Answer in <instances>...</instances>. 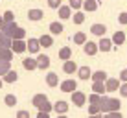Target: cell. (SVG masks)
I'll return each mask as SVG.
<instances>
[{"label":"cell","mask_w":127,"mask_h":118,"mask_svg":"<svg viewBox=\"0 0 127 118\" xmlns=\"http://www.w3.org/2000/svg\"><path fill=\"white\" fill-rule=\"evenodd\" d=\"M122 103L120 100L116 98H109V96H101V102H99V109H101V115H107V113H112V111H120Z\"/></svg>","instance_id":"obj_1"},{"label":"cell","mask_w":127,"mask_h":118,"mask_svg":"<svg viewBox=\"0 0 127 118\" xmlns=\"http://www.w3.org/2000/svg\"><path fill=\"white\" fill-rule=\"evenodd\" d=\"M70 96H72V103H74L76 107H83V105L87 103V94L83 92V90H77V89H76Z\"/></svg>","instance_id":"obj_2"},{"label":"cell","mask_w":127,"mask_h":118,"mask_svg":"<svg viewBox=\"0 0 127 118\" xmlns=\"http://www.w3.org/2000/svg\"><path fill=\"white\" fill-rule=\"evenodd\" d=\"M37 70H48L50 68V65H52V61H50V57L48 55H44V54H37Z\"/></svg>","instance_id":"obj_3"},{"label":"cell","mask_w":127,"mask_h":118,"mask_svg":"<svg viewBox=\"0 0 127 118\" xmlns=\"http://www.w3.org/2000/svg\"><path fill=\"white\" fill-rule=\"evenodd\" d=\"M26 52H30V54L37 55L39 52H41V44H39V39L30 37V41H26Z\"/></svg>","instance_id":"obj_4"},{"label":"cell","mask_w":127,"mask_h":118,"mask_svg":"<svg viewBox=\"0 0 127 118\" xmlns=\"http://www.w3.org/2000/svg\"><path fill=\"white\" fill-rule=\"evenodd\" d=\"M59 89L63 90V92H70V94H72L74 90L77 89V81L76 79H64V81L59 83Z\"/></svg>","instance_id":"obj_5"},{"label":"cell","mask_w":127,"mask_h":118,"mask_svg":"<svg viewBox=\"0 0 127 118\" xmlns=\"http://www.w3.org/2000/svg\"><path fill=\"white\" fill-rule=\"evenodd\" d=\"M122 81L118 79V78H107L105 79V89H107V92H114V90L120 89Z\"/></svg>","instance_id":"obj_6"},{"label":"cell","mask_w":127,"mask_h":118,"mask_svg":"<svg viewBox=\"0 0 127 118\" xmlns=\"http://www.w3.org/2000/svg\"><path fill=\"white\" fill-rule=\"evenodd\" d=\"M11 50H13V54H24L26 52V41L24 39H13Z\"/></svg>","instance_id":"obj_7"},{"label":"cell","mask_w":127,"mask_h":118,"mask_svg":"<svg viewBox=\"0 0 127 118\" xmlns=\"http://www.w3.org/2000/svg\"><path fill=\"white\" fill-rule=\"evenodd\" d=\"M42 19H44V11L39 9V7H33V9L28 11V20H32V22H39Z\"/></svg>","instance_id":"obj_8"},{"label":"cell","mask_w":127,"mask_h":118,"mask_svg":"<svg viewBox=\"0 0 127 118\" xmlns=\"http://www.w3.org/2000/svg\"><path fill=\"white\" fill-rule=\"evenodd\" d=\"M112 41L111 39H105V37H101L99 39V42H98V52H103V54H107V52H111L112 50Z\"/></svg>","instance_id":"obj_9"},{"label":"cell","mask_w":127,"mask_h":118,"mask_svg":"<svg viewBox=\"0 0 127 118\" xmlns=\"http://www.w3.org/2000/svg\"><path fill=\"white\" fill-rule=\"evenodd\" d=\"M83 52H85L87 55H96V54H98V42L87 41L85 44H83Z\"/></svg>","instance_id":"obj_10"},{"label":"cell","mask_w":127,"mask_h":118,"mask_svg":"<svg viewBox=\"0 0 127 118\" xmlns=\"http://www.w3.org/2000/svg\"><path fill=\"white\" fill-rule=\"evenodd\" d=\"M77 68H79V67L76 65V61H72V59L63 61V72H64V74H76Z\"/></svg>","instance_id":"obj_11"},{"label":"cell","mask_w":127,"mask_h":118,"mask_svg":"<svg viewBox=\"0 0 127 118\" xmlns=\"http://www.w3.org/2000/svg\"><path fill=\"white\" fill-rule=\"evenodd\" d=\"M68 109H70V105H68L66 102H64V100H59V102H55V103H54V111L57 113V115H66Z\"/></svg>","instance_id":"obj_12"},{"label":"cell","mask_w":127,"mask_h":118,"mask_svg":"<svg viewBox=\"0 0 127 118\" xmlns=\"http://www.w3.org/2000/svg\"><path fill=\"white\" fill-rule=\"evenodd\" d=\"M39 44H41V48H52L54 46V35H50V33L41 35L39 37Z\"/></svg>","instance_id":"obj_13"},{"label":"cell","mask_w":127,"mask_h":118,"mask_svg":"<svg viewBox=\"0 0 127 118\" xmlns=\"http://www.w3.org/2000/svg\"><path fill=\"white\" fill-rule=\"evenodd\" d=\"M81 7L87 13H92V11H96L99 7V0H83V6Z\"/></svg>","instance_id":"obj_14"},{"label":"cell","mask_w":127,"mask_h":118,"mask_svg":"<svg viewBox=\"0 0 127 118\" xmlns=\"http://www.w3.org/2000/svg\"><path fill=\"white\" fill-rule=\"evenodd\" d=\"M57 13H59V19L61 20H68L70 17H72V9H70V6H61L57 7Z\"/></svg>","instance_id":"obj_15"},{"label":"cell","mask_w":127,"mask_h":118,"mask_svg":"<svg viewBox=\"0 0 127 118\" xmlns=\"http://www.w3.org/2000/svg\"><path fill=\"white\" fill-rule=\"evenodd\" d=\"M2 81L4 83H17V81H19V74H17V70H13V68H11V70H7L2 76Z\"/></svg>","instance_id":"obj_16"},{"label":"cell","mask_w":127,"mask_h":118,"mask_svg":"<svg viewBox=\"0 0 127 118\" xmlns=\"http://www.w3.org/2000/svg\"><path fill=\"white\" fill-rule=\"evenodd\" d=\"M48 30H50V35H61L64 28H63V24H61L59 20H54V22H50Z\"/></svg>","instance_id":"obj_17"},{"label":"cell","mask_w":127,"mask_h":118,"mask_svg":"<svg viewBox=\"0 0 127 118\" xmlns=\"http://www.w3.org/2000/svg\"><path fill=\"white\" fill-rule=\"evenodd\" d=\"M13 57H15V54H13L11 48H0V61H7V63H11Z\"/></svg>","instance_id":"obj_18"},{"label":"cell","mask_w":127,"mask_h":118,"mask_svg":"<svg viewBox=\"0 0 127 118\" xmlns=\"http://www.w3.org/2000/svg\"><path fill=\"white\" fill-rule=\"evenodd\" d=\"M46 85L52 87V89H54V87H57V85H59V76H57L55 72H48V74H46Z\"/></svg>","instance_id":"obj_19"},{"label":"cell","mask_w":127,"mask_h":118,"mask_svg":"<svg viewBox=\"0 0 127 118\" xmlns=\"http://www.w3.org/2000/svg\"><path fill=\"white\" fill-rule=\"evenodd\" d=\"M22 67H24V70H37V59H33V57H26L22 59Z\"/></svg>","instance_id":"obj_20"},{"label":"cell","mask_w":127,"mask_h":118,"mask_svg":"<svg viewBox=\"0 0 127 118\" xmlns=\"http://www.w3.org/2000/svg\"><path fill=\"white\" fill-rule=\"evenodd\" d=\"M90 32H92L94 33V35H98V37H103L105 35V32H107V26H105V24H92V26H90Z\"/></svg>","instance_id":"obj_21"},{"label":"cell","mask_w":127,"mask_h":118,"mask_svg":"<svg viewBox=\"0 0 127 118\" xmlns=\"http://www.w3.org/2000/svg\"><path fill=\"white\" fill-rule=\"evenodd\" d=\"M77 76H79V79H83V81H87L90 76H92V70H90V67H79L77 68Z\"/></svg>","instance_id":"obj_22"},{"label":"cell","mask_w":127,"mask_h":118,"mask_svg":"<svg viewBox=\"0 0 127 118\" xmlns=\"http://www.w3.org/2000/svg\"><path fill=\"white\" fill-rule=\"evenodd\" d=\"M112 44H116V46H120V44H124L125 42V33L122 32V30H118V32L114 33V35H112Z\"/></svg>","instance_id":"obj_23"},{"label":"cell","mask_w":127,"mask_h":118,"mask_svg":"<svg viewBox=\"0 0 127 118\" xmlns=\"http://www.w3.org/2000/svg\"><path fill=\"white\" fill-rule=\"evenodd\" d=\"M92 92L103 96L105 92H107V89H105V83H103V81H92Z\"/></svg>","instance_id":"obj_24"},{"label":"cell","mask_w":127,"mask_h":118,"mask_svg":"<svg viewBox=\"0 0 127 118\" xmlns=\"http://www.w3.org/2000/svg\"><path fill=\"white\" fill-rule=\"evenodd\" d=\"M59 59H63V61L72 59V48H70V46H63L59 50Z\"/></svg>","instance_id":"obj_25"},{"label":"cell","mask_w":127,"mask_h":118,"mask_svg":"<svg viewBox=\"0 0 127 118\" xmlns=\"http://www.w3.org/2000/svg\"><path fill=\"white\" fill-rule=\"evenodd\" d=\"M46 100H48V96H46V94L39 92V94H35L33 98H32V105H33V107H39L41 103H44Z\"/></svg>","instance_id":"obj_26"},{"label":"cell","mask_w":127,"mask_h":118,"mask_svg":"<svg viewBox=\"0 0 127 118\" xmlns=\"http://www.w3.org/2000/svg\"><path fill=\"white\" fill-rule=\"evenodd\" d=\"M70 19L74 20L76 26H81L83 22H85V13H83V11H74V15L70 17Z\"/></svg>","instance_id":"obj_27"},{"label":"cell","mask_w":127,"mask_h":118,"mask_svg":"<svg viewBox=\"0 0 127 118\" xmlns=\"http://www.w3.org/2000/svg\"><path fill=\"white\" fill-rule=\"evenodd\" d=\"M11 42H13V39L9 35L0 32V48H11Z\"/></svg>","instance_id":"obj_28"},{"label":"cell","mask_w":127,"mask_h":118,"mask_svg":"<svg viewBox=\"0 0 127 118\" xmlns=\"http://www.w3.org/2000/svg\"><path fill=\"white\" fill-rule=\"evenodd\" d=\"M90 78H92V81H103L105 83V79H107V72H105V70H96V72H92V76H90Z\"/></svg>","instance_id":"obj_29"},{"label":"cell","mask_w":127,"mask_h":118,"mask_svg":"<svg viewBox=\"0 0 127 118\" xmlns=\"http://www.w3.org/2000/svg\"><path fill=\"white\" fill-rule=\"evenodd\" d=\"M87 42V33L85 32H77L76 35H74V44H85Z\"/></svg>","instance_id":"obj_30"},{"label":"cell","mask_w":127,"mask_h":118,"mask_svg":"<svg viewBox=\"0 0 127 118\" xmlns=\"http://www.w3.org/2000/svg\"><path fill=\"white\" fill-rule=\"evenodd\" d=\"M11 39H26V30L20 28V26H17V28L13 30V33H11Z\"/></svg>","instance_id":"obj_31"},{"label":"cell","mask_w":127,"mask_h":118,"mask_svg":"<svg viewBox=\"0 0 127 118\" xmlns=\"http://www.w3.org/2000/svg\"><path fill=\"white\" fill-rule=\"evenodd\" d=\"M4 103H6L7 107H15L17 105V96L15 94H6L4 96Z\"/></svg>","instance_id":"obj_32"},{"label":"cell","mask_w":127,"mask_h":118,"mask_svg":"<svg viewBox=\"0 0 127 118\" xmlns=\"http://www.w3.org/2000/svg\"><path fill=\"white\" fill-rule=\"evenodd\" d=\"M37 109H39V111H42V113H52V111H54V103H50V102L46 100V102L41 103Z\"/></svg>","instance_id":"obj_33"},{"label":"cell","mask_w":127,"mask_h":118,"mask_svg":"<svg viewBox=\"0 0 127 118\" xmlns=\"http://www.w3.org/2000/svg\"><path fill=\"white\" fill-rule=\"evenodd\" d=\"M2 19H4V22H15V13L11 9H7L2 13Z\"/></svg>","instance_id":"obj_34"},{"label":"cell","mask_w":127,"mask_h":118,"mask_svg":"<svg viewBox=\"0 0 127 118\" xmlns=\"http://www.w3.org/2000/svg\"><path fill=\"white\" fill-rule=\"evenodd\" d=\"M68 6H70V9L79 11L81 6H83V0H68Z\"/></svg>","instance_id":"obj_35"},{"label":"cell","mask_w":127,"mask_h":118,"mask_svg":"<svg viewBox=\"0 0 127 118\" xmlns=\"http://www.w3.org/2000/svg\"><path fill=\"white\" fill-rule=\"evenodd\" d=\"M7 70H11V63H7V61H0V78H2Z\"/></svg>","instance_id":"obj_36"},{"label":"cell","mask_w":127,"mask_h":118,"mask_svg":"<svg viewBox=\"0 0 127 118\" xmlns=\"http://www.w3.org/2000/svg\"><path fill=\"white\" fill-rule=\"evenodd\" d=\"M89 113H90V115H99L101 109H99L98 103H89Z\"/></svg>","instance_id":"obj_37"},{"label":"cell","mask_w":127,"mask_h":118,"mask_svg":"<svg viewBox=\"0 0 127 118\" xmlns=\"http://www.w3.org/2000/svg\"><path fill=\"white\" fill-rule=\"evenodd\" d=\"M99 102H101V94L92 92V94L89 96V103H98V105H99Z\"/></svg>","instance_id":"obj_38"},{"label":"cell","mask_w":127,"mask_h":118,"mask_svg":"<svg viewBox=\"0 0 127 118\" xmlns=\"http://www.w3.org/2000/svg\"><path fill=\"white\" fill-rule=\"evenodd\" d=\"M61 4H63V0H48V7H52V9H57Z\"/></svg>","instance_id":"obj_39"},{"label":"cell","mask_w":127,"mask_h":118,"mask_svg":"<svg viewBox=\"0 0 127 118\" xmlns=\"http://www.w3.org/2000/svg\"><path fill=\"white\" fill-rule=\"evenodd\" d=\"M15 118H32V116H30V111H24V109H20V111H17Z\"/></svg>","instance_id":"obj_40"},{"label":"cell","mask_w":127,"mask_h":118,"mask_svg":"<svg viewBox=\"0 0 127 118\" xmlns=\"http://www.w3.org/2000/svg\"><path fill=\"white\" fill-rule=\"evenodd\" d=\"M118 92H120L122 98H127V83H122L120 89H118Z\"/></svg>","instance_id":"obj_41"},{"label":"cell","mask_w":127,"mask_h":118,"mask_svg":"<svg viewBox=\"0 0 127 118\" xmlns=\"http://www.w3.org/2000/svg\"><path fill=\"white\" fill-rule=\"evenodd\" d=\"M118 22L122 26H127V13H120V17H118Z\"/></svg>","instance_id":"obj_42"},{"label":"cell","mask_w":127,"mask_h":118,"mask_svg":"<svg viewBox=\"0 0 127 118\" xmlns=\"http://www.w3.org/2000/svg\"><path fill=\"white\" fill-rule=\"evenodd\" d=\"M120 81L122 83H127V68H124V70L120 72Z\"/></svg>","instance_id":"obj_43"},{"label":"cell","mask_w":127,"mask_h":118,"mask_svg":"<svg viewBox=\"0 0 127 118\" xmlns=\"http://www.w3.org/2000/svg\"><path fill=\"white\" fill-rule=\"evenodd\" d=\"M107 115L111 116V118H124V115H122L120 111H112V113H107Z\"/></svg>","instance_id":"obj_44"},{"label":"cell","mask_w":127,"mask_h":118,"mask_svg":"<svg viewBox=\"0 0 127 118\" xmlns=\"http://www.w3.org/2000/svg\"><path fill=\"white\" fill-rule=\"evenodd\" d=\"M37 118H50V113H42V111H39V113H37Z\"/></svg>","instance_id":"obj_45"},{"label":"cell","mask_w":127,"mask_h":118,"mask_svg":"<svg viewBox=\"0 0 127 118\" xmlns=\"http://www.w3.org/2000/svg\"><path fill=\"white\" fill-rule=\"evenodd\" d=\"M89 118H103V115H101V113H99V115H90Z\"/></svg>","instance_id":"obj_46"},{"label":"cell","mask_w":127,"mask_h":118,"mask_svg":"<svg viewBox=\"0 0 127 118\" xmlns=\"http://www.w3.org/2000/svg\"><path fill=\"white\" fill-rule=\"evenodd\" d=\"M2 26H4V19H2V15H0V30H2Z\"/></svg>","instance_id":"obj_47"},{"label":"cell","mask_w":127,"mask_h":118,"mask_svg":"<svg viewBox=\"0 0 127 118\" xmlns=\"http://www.w3.org/2000/svg\"><path fill=\"white\" fill-rule=\"evenodd\" d=\"M57 118H68L66 115H57Z\"/></svg>","instance_id":"obj_48"},{"label":"cell","mask_w":127,"mask_h":118,"mask_svg":"<svg viewBox=\"0 0 127 118\" xmlns=\"http://www.w3.org/2000/svg\"><path fill=\"white\" fill-rule=\"evenodd\" d=\"M2 85H4V81H2V78H0V89H2Z\"/></svg>","instance_id":"obj_49"},{"label":"cell","mask_w":127,"mask_h":118,"mask_svg":"<svg viewBox=\"0 0 127 118\" xmlns=\"http://www.w3.org/2000/svg\"><path fill=\"white\" fill-rule=\"evenodd\" d=\"M103 118H111V116H109V115H103Z\"/></svg>","instance_id":"obj_50"}]
</instances>
